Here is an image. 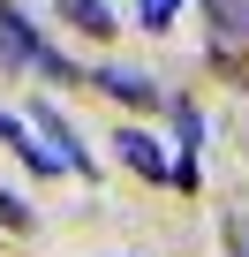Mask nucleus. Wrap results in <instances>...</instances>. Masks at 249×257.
Listing matches in <instances>:
<instances>
[{
  "instance_id": "obj_1",
  "label": "nucleus",
  "mask_w": 249,
  "mask_h": 257,
  "mask_svg": "<svg viewBox=\"0 0 249 257\" xmlns=\"http://www.w3.org/2000/svg\"><path fill=\"white\" fill-rule=\"evenodd\" d=\"M0 53H8L16 68H46V76H61V83L76 76V68H68V61H61V53H53L31 23H23V8H8V0H0Z\"/></svg>"
},
{
  "instance_id": "obj_2",
  "label": "nucleus",
  "mask_w": 249,
  "mask_h": 257,
  "mask_svg": "<svg viewBox=\"0 0 249 257\" xmlns=\"http://www.w3.org/2000/svg\"><path fill=\"white\" fill-rule=\"evenodd\" d=\"M31 128L53 144V159H61V167H76V174H98V167H91V152L76 144V128L61 121V106H46V98H38V106H31Z\"/></svg>"
},
{
  "instance_id": "obj_3",
  "label": "nucleus",
  "mask_w": 249,
  "mask_h": 257,
  "mask_svg": "<svg viewBox=\"0 0 249 257\" xmlns=\"http://www.w3.org/2000/svg\"><path fill=\"white\" fill-rule=\"evenodd\" d=\"M113 144H121V159H129L144 182H174V167H166V144H159V137H144V128H121Z\"/></svg>"
},
{
  "instance_id": "obj_4",
  "label": "nucleus",
  "mask_w": 249,
  "mask_h": 257,
  "mask_svg": "<svg viewBox=\"0 0 249 257\" xmlns=\"http://www.w3.org/2000/svg\"><path fill=\"white\" fill-rule=\"evenodd\" d=\"M91 83H98L106 98H121V106H136V113H144V106H159V83H151V76H136V68H98Z\"/></svg>"
},
{
  "instance_id": "obj_5",
  "label": "nucleus",
  "mask_w": 249,
  "mask_h": 257,
  "mask_svg": "<svg viewBox=\"0 0 249 257\" xmlns=\"http://www.w3.org/2000/svg\"><path fill=\"white\" fill-rule=\"evenodd\" d=\"M53 16H61L68 31H83V38H113V31H121L106 0H53Z\"/></svg>"
},
{
  "instance_id": "obj_6",
  "label": "nucleus",
  "mask_w": 249,
  "mask_h": 257,
  "mask_svg": "<svg viewBox=\"0 0 249 257\" xmlns=\"http://www.w3.org/2000/svg\"><path fill=\"white\" fill-rule=\"evenodd\" d=\"M204 8H211L219 38H249V0H204Z\"/></svg>"
},
{
  "instance_id": "obj_7",
  "label": "nucleus",
  "mask_w": 249,
  "mask_h": 257,
  "mask_svg": "<svg viewBox=\"0 0 249 257\" xmlns=\"http://www.w3.org/2000/svg\"><path fill=\"white\" fill-rule=\"evenodd\" d=\"M174 16H181V0H144V8H136V23H144V31H166Z\"/></svg>"
},
{
  "instance_id": "obj_8",
  "label": "nucleus",
  "mask_w": 249,
  "mask_h": 257,
  "mask_svg": "<svg viewBox=\"0 0 249 257\" xmlns=\"http://www.w3.org/2000/svg\"><path fill=\"white\" fill-rule=\"evenodd\" d=\"M0 227H16V234H23V227H31V204H23V197H16V189H0Z\"/></svg>"
},
{
  "instance_id": "obj_9",
  "label": "nucleus",
  "mask_w": 249,
  "mask_h": 257,
  "mask_svg": "<svg viewBox=\"0 0 249 257\" xmlns=\"http://www.w3.org/2000/svg\"><path fill=\"white\" fill-rule=\"evenodd\" d=\"M174 128H181V152H196V144H204V121H196V106H174Z\"/></svg>"
},
{
  "instance_id": "obj_10",
  "label": "nucleus",
  "mask_w": 249,
  "mask_h": 257,
  "mask_svg": "<svg viewBox=\"0 0 249 257\" xmlns=\"http://www.w3.org/2000/svg\"><path fill=\"white\" fill-rule=\"evenodd\" d=\"M0 144H16V152H23V144H31V128H23L16 113H0Z\"/></svg>"
},
{
  "instance_id": "obj_11",
  "label": "nucleus",
  "mask_w": 249,
  "mask_h": 257,
  "mask_svg": "<svg viewBox=\"0 0 249 257\" xmlns=\"http://www.w3.org/2000/svg\"><path fill=\"white\" fill-rule=\"evenodd\" d=\"M234 257H249V227H234Z\"/></svg>"
}]
</instances>
